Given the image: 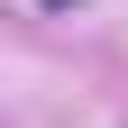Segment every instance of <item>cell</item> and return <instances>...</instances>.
I'll return each instance as SVG.
<instances>
[{
	"label": "cell",
	"instance_id": "6da1fadb",
	"mask_svg": "<svg viewBox=\"0 0 128 128\" xmlns=\"http://www.w3.org/2000/svg\"><path fill=\"white\" fill-rule=\"evenodd\" d=\"M46 9H92V0H46Z\"/></svg>",
	"mask_w": 128,
	"mask_h": 128
}]
</instances>
